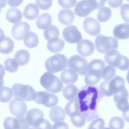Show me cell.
Masks as SVG:
<instances>
[{"mask_svg":"<svg viewBox=\"0 0 129 129\" xmlns=\"http://www.w3.org/2000/svg\"><path fill=\"white\" fill-rule=\"evenodd\" d=\"M120 11L123 19L125 22H129V4L123 5L120 7Z\"/></svg>","mask_w":129,"mask_h":129,"instance_id":"ab89813d","label":"cell"},{"mask_svg":"<svg viewBox=\"0 0 129 129\" xmlns=\"http://www.w3.org/2000/svg\"><path fill=\"white\" fill-rule=\"evenodd\" d=\"M116 73V68L112 66L108 65L103 70L102 77L106 81H110L115 76Z\"/></svg>","mask_w":129,"mask_h":129,"instance_id":"d590c367","label":"cell"},{"mask_svg":"<svg viewBox=\"0 0 129 129\" xmlns=\"http://www.w3.org/2000/svg\"><path fill=\"white\" fill-rule=\"evenodd\" d=\"M95 44L96 50L101 53H105L111 49H116L119 45L118 41L115 38L102 34L96 37Z\"/></svg>","mask_w":129,"mask_h":129,"instance_id":"ba28073f","label":"cell"},{"mask_svg":"<svg viewBox=\"0 0 129 129\" xmlns=\"http://www.w3.org/2000/svg\"><path fill=\"white\" fill-rule=\"evenodd\" d=\"M108 3L110 6L112 7L117 8L122 4V1H108Z\"/></svg>","mask_w":129,"mask_h":129,"instance_id":"f6af8a7d","label":"cell"},{"mask_svg":"<svg viewBox=\"0 0 129 129\" xmlns=\"http://www.w3.org/2000/svg\"><path fill=\"white\" fill-rule=\"evenodd\" d=\"M80 104L79 100L75 99L68 103L65 106L64 110L68 115L71 116L79 112Z\"/></svg>","mask_w":129,"mask_h":129,"instance_id":"4dcf8cb0","label":"cell"},{"mask_svg":"<svg viewBox=\"0 0 129 129\" xmlns=\"http://www.w3.org/2000/svg\"><path fill=\"white\" fill-rule=\"evenodd\" d=\"M58 18L61 23L68 25L72 23L75 19L73 12L70 9H62L59 12Z\"/></svg>","mask_w":129,"mask_h":129,"instance_id":"ffe728a7","label":"cell"},{"mask_svg":"<svg viewBox=\"0 0 129 129\" xmlns=\"http://www.w3.org/2000/svg\"><path fill=\"white\" fill-rule=\"evenodd\" d=\"M125 85L124 79L119 76H116L110 81L102 82L100 88L105 95L110 96L123 91L125 88Z\"/></svg>","mask_w":129,"mask_h":129,"instance_id":"7a4b0ae2","label":"cell"},{"mask_svg":"<svg viewBox=\"0 0 129 129\" xmlns=\"http://www.w3.org/2000/svg\"><path fill=\"white\" fill-rule=\"evenodd\" d=\"M105 65V62L99 59L93 60L90 62L85 77V83L88 85L93 86L99 82L101 78L102 71Z\"/></svg>","mask_w":129,"mask_h":129,"instance_id":"6da1fadb","label":"cell"},{"mask_svg":"<svg viewBox=\"0 0 129 129\" xmlns=\"http://www.w3.org/2000/svg\"><path fill=\"white\" fill-rule=\"evenodd\" d=\"M24 36V43L27 47L33 48L38 45L39 39L38 35L35 33L31 31L27 32Z\"/></svg>","mask_w":129,"mask_h":129,"instance_id":"83f0119b","label":"cell"},{"mask_svg":"<svg viewBox=\"0 0 129 129\" xmlns=\"http://www.w3.org/2000/svg\"><path fill=\"white\" fill-rule=\"evenodd\" d=\"M38 104H42L46 107L51 108L55 106L58 103V99L55 94L44 91H38L34 100Z\"/></svg>","mask_w":129,"mask_h":129,"instance_id":"30bf717a","label":"cell"},{"mask_svg":"<svg viewBox=\"0 0 129 129\" xmlns=\"http://www.w3.org/2000/svg\"><path fill=\"white\" fill-rule=\"evenodd\" d=\"M77 2L76 0H58L59 5L62 7L64 8H69L72 7L75 5Z\"/></svg>","mask_w":129,"mask_h":129,"instance_id":"b9f144b4","label":"cell"},{"mask_svg":"<svg viewBox=\"0 0 129 129\" xmlns=\"http://www.w3.org/2000/svg\"><path fill=\"white\" fill-rule=\"evenodd\" d=\"M109 126L111 129H123L124 126V121L120 117L115 116L110 120Z\"/></svg>","mask_w":129,"mask_h":129,"instance_id":"8d00e7d4","label":"cell"},{"mask_svg":"<svg viewBox=\"0 0 129 129\" xmlns=\"http://www.w3.org/2000/svg\"><path fill=\"white\" fill-rule=\"evenodd\" d=\"M44 114L38 108L31 109L27 112L25 119L30 126L36 127L44 119Z\"/></svg>","mask_w":129,"mask_h":129,"instance_id":"5bb4252c","label":"cell"},{"mask_svg":"<svg viewBox=\"0 0 129 129\" xmlns=\"http://www.w3.org/2000/svg\"><path fill=\"white\" fill-rule=\"evenodd\" d=\"M1 38L0 52L3 54H7L11 53L13 49L14 43L9 37L2 35Z\"/></svg>","mask_w":129,"mask_h":129,"instance_id":"603a6c76","label":"cell"},{"mask_svg":"<svg viewBox=\"0 0 129 129\" xmlns=\"http://www.w3.org/2000/svg\"><path fill=\"white\" fill-rule=\"evenodd\" d=\"M47 48L49 51L55 53L59 52L64 48V41L59 37H55L48 41Z\"/></svg>","mask_w":129,"mask_h":129,"instance_id":"44dd1931","label":"cell"},{"mask_svg":"<svg viewBox=\"0 0 129 129\" xmlns=\"http://www.w3.org/2000/svg\"><path fill=\"white\" fill-rule=\"evenodd\" d=\"M106 1L83 0L78 2L74 8L76 15L85 17L95 9H100L105 5Z\"/></svg>","mask_w":129,"mask_h":129,"instance_id":"277c9868","label":"cell"},{"mask_svg":"<svg viewBox=\"0 0 129 129\" xmlns=\"http://www.w3.org/2000/svg\"><path fill=\"white\" fill-rule=\"evenodd\" d=\"M83 25L85 31L90 35L97 36L101 32V27L100 23L92 17L86 18L84 21Z\"/></svg>","mask_w":129,"mask_h":129,"instance_id":"9a60e30c","label":"cell"},{"mask_svg":"<svg viewBox=\"0 0 129 129\" xmlns=\"http://www.w3.org/2000/svg\"><path fill=\"white\" fill-rule=\"evenodd\" d=\"M59 31L57 27L54 25H51L44 31V38L48 41L53 38L58 37Z\"/></svg>","mask_w":129,"mask_h":129,"instance_id":"1f68e13d","label":"cell"},{"mask_svg":"<svg viewBox=\"0 0 129 129\" xmlns=\"http://www.w3.org/2000/svg\"><path fill=\"white\" fill-rule=\"evenodd\" d=\"M68 64L67 58L64 55L57 54L48 58L45 61V67L47 70L55 73L66 68Z\"/></svg>","mask_w":129,"mask_h":129,"instance_id":"52a82bcc","label":"cell"},{"mask_svg":"<svg viewBox=\"0 0 129 129\" xmlns=\"http://www.w3.org/2000/svg\"><path fill=\"white\" fill-rule=\"evenodd\" d=\"M30 30L29 24L26 22L21 21L14 24L11 29V33L15 39L22 40L25 33Z\"/></svg>","mask_w":129,"mask_h":129,"instance_id":"e0dca14e","label":"cell"},{"mask_svg":"<svg viewBox=\"0 0 129 129\" xmlns=\"http://www.w3.org/2000/svg\"><path fill=\"white\" fill-rule=\"evenodd\" d=\"M4 67L5 70L9 72L14 73L18 70L19 65L15 59L9 58L5 60L4 62Z\"/></svg>","mask_w":129,"mask_h":129,"instance_id":"74e56055","label":"cell"},{"mask_svg":"<svg viewBox=\"0 0 129 129\" xmlns=\"http://www.w3.org/2000/svg\"><path fill=\"white\" fill-rule=\"evenodd\" d=\"M78 90L76 86L71 84L66 86L63 89L62 93L65 98L69 100H72L77 96Z\"/></svg>","mask_w":129,"mask_h":129,"instance_id":"f546056e","label":"cell"},{"mask_svg":"<svg viewBox=\"0 0 129 129\" xmlns=\"http://www.w3.org/2000/svg\"><path fill=\"white\" fill-rule=\"evenodd\" d=\"M114 36L119 39L129 38V23H125L118 24L113 30Z\"/></svg>","mask_w":129,"mask_h":129,"instance_id":"d6986e66","label":"cell"},{"mask_svg":"<svg viewBox=\"0 0 129 129\" xmlns=\"http://www.w3.org/2000/svg\"><path fill=\"white\" fill-rule=\"evenodd\" d=\"M78 52L83 57L91 55L95 50L94 44L91 41L87 39L82 40L77 45Z\"/></svg>","mask_w":129,"mask_h":129,"instance_id":"ac0fdd59","label":"cell"},{"mask_svg":"<svg viewBox=\"0 0 129 129\" xmlns=\"http://www.w3.org/2000/svg\"><path fill=\"white\" fill-rule=\"evenodd\" d=\"M8 4L11 7L17 6L20 5L22 2L23 1H9L7 0Z\"/></svg>","mask_w":129,"mask_h":129,"instance_id":"bcb514c9","label":"cell"},{"mask_svg":"<svg viewBox=\"0 0 129 129\" xmlns=\"http://www.w3.org/2000/svg\"><path fill=\"white\" fill-rule=\"evenodd\" d=\"M35 1L36 3L40 9L44 10L49 9L51 7L52 3V0H36Z\"/></svg>","mask_w":129,"mask_h":129,"instance_id":"60d3db41","label":"cell"},{"mask_svg":"<svg viewBox=\"0 0 129 129\" xmlns=\"http://www.w3.org/2000/svg\"><path fill=\"white\" fill-rule=\"evenodd\" d=\"M30 58L29 52L26 49H20L15 54L14 59L19 65L23 66L27 64Z\"/></svg>","mask_w":129,"mask_h":129,"instance_id":"f1b7e54d","label":"cell"},{"mask_svg":"<svg viewBox=\"0 0 129 129\" xmlns=\"http://www.w3.org/2000/svg\"><path fill=\"white\" fill-rule=\"evenodd\" d=\"M52 129H69L68 124L63 121H59L54 123Z\"/></svg>","mask_w":129,"mask_h":129,"instance_id":"ee69618b","label":"cell"},{"mask_svg":"<svg viewBox=\"0 0 129 129\" xmlns=\"http://www.w3.org/2000/svg\"><path fill=\"white\" fill-rule=\"evenodd\" d=\"M15 99L26 101L34 100L36 92L31 86L20 83L14 84L12 87Z\"/></svg>","mask_w":129,"mask_h":129,"instance_id":"8992f818","label":"cell"},{"mask_svg":"<svg viewBox=\"0 0 129 129\" xmlns=\"http://www.w3.org/2000/svg\"><path fill=\"white\" fill-rule=\"evenodd\" d=\"M60 77L64 83L72 84L77 81L78 78V75L76 71L69 69L63 70L61 73Z\"/></svg>","mask_w":129,"mask_h":129,"instance_id":"7402d4cb","label":"cell"},{"mask_svg":"<svg viewBox=\"0 0 129 129\" xmlns=\"http://www.w3.org/2000/svg\"><path fill=\"white\" fill-rule=\"evenodd\" d=\"M28 129H36V128H30Z\"/></svg>","mask_w":129,"mask_h":129,"instance_id":"681fc988","label":"cell"},{"mask_svg":"<svg viewBox=\"0 0 129 129\" xmlns=\"http://www.w3.org/2000/svg\"><path fill=\"white\" fill-rule=\"evenodd\" d=\"M128 93L126 88L119 93L114 95V100L118 109L122 112L127 109L129 107L128 101Z\"/></svg>","mask_w":129,"mask_h":129,"instance_id":"2e32d148","label":"cell"},{"mask_svg":"<svg viewBox=\"0 0 129 129\" xmlns=\"http://www.w3.org/2000/svg\"><path fill=\"white\" fill-rule=\"evenodd\" d=\"M9 108L11 114L18 118L23 117L27 110L26 105L24 101L16 99L10 102Z\"/></svg>","mask_w":129,"mask_h":129,"instance_id":"7c38bea8","label":"cell"},{"mask_svg":"<svg viewBox=\"0 0 129 129\" xmlns=\"http://www.w3.org/2000/svg\"><path fill=\"white\" fill-rule=\"evenodd\" d=\"M52 18L51 15L47 13H44L39 15L37 18L36 24L39 29H44L51 25Z\"/></svg>","mask_w":129,"mask_h":129,"instance_id":"d4e9b609","label":"cell"},{"mask_svg":"<svg viewBox=\"0 0 129 129\" xmlns=\"http://www.w3.org/2000/svg\"><path fill=\"white\" fill-rule=\"evenodd\" d=\"M126 79L128 82L129 84V70L127 75Z\"/></svg>","mask_w":129,"mask_h":129,"instance_id":"c3c4849f","label":"cell"},{"mask_svg":"<svg viewBox=\"0 0 129 129\" xmlns=\"http://www.w3.org/2000/svg\"><path fill=\"white\" fill-rule=\"evenodd\" d=\"M105 125L104 120L99 118L92 121L88 129H104Z\"/></svg>","mask_w":129,"mask_h":129,"instance_id":"f35d334b","label":"cell"},{"mask_svg":"<svg viewBox=\"0 0 129 129\" xmlns=\"http://www.w3.org/2000/svg\"><path fill=\"white\" fill-rule=\"evenodd\" d=\"M62 35L65 40L70 43H77L82 39L81 34L78 28L73 25L66 27L62 31Z\"/></svg>","mask_w":129,"mask_h":129,"instance_id":"8fae6325","label":"cell"},{"mask_svg":"<svg viewBox=\"0 0 129 129\" xmlns=\"http://www.w3.org/2000/svg\"><path fill=\"white\" fill-rule=\"evenodd\" d=\"M3 126L5 129H28L29 127L23 117H7L4 120Z\"/></svg>","mask_w":129,"mask_h":129,"instance_id":"4fadbf2b","label":"cell"},{"mask_svg":"<svg viewBox=\"0 0 129 129\" xmlns=\"http://www.w3.org/2000/svg\"><path fill=\"white\" fill-rule=\"evenodd\" d=\"M6 17L9 22L15 23L20 21L22 17V13L18 9L16 8H11L7 11Z\"/></svg>","mask_w":129,"mask_h":129,"instance_id":"484cf974","label":"cell"},{"mask_svg":"<svg viewBox=\"0 0 129 129\" xmlns=\"http://www.w3.org/2000/svg\"><path fill=\"white\" fill-rule=\"evenodd\" d=\"M123 117L126 121L129 122V107L125 111L123 112Z\"/></svg>","mask_w":129,"mask_h":129,"instance_id":"7dc6e473","label":"cell"},{"mask_svg":"<svg viewBox=\"0 0 129 129\" xmlns=\"http://www.w3.org/2000/svg\"><path fill=\"white\" fill-rule=\"evenodd\" d=\"M39 10L37 6L35 3H30L27 5L24 10L23 14L27 19L34 20L39 15Z\"/></svg>","mask_w":129,"mask_h":129,"instance_id":"cb8c5ba5","label":"cell"},{"mask_svg":"<svg viewBox=\"0 0 129 129\" xmlns=\"http://www.w3.org/2000/svg\"><path fill=\"white\" fill-rule=\"evenodd\" d=\"M112 14L111 10L109 7H103L99 11L97 15V19L100 22H105L110 19Z\"/></svg>","mask_w":129,"mask_h":129,"instance_id":"d6a6232c","label":"cell"},{"mask_svg":"<svg viewBox=\"0 0 129 129\" xmlns=\"http://www.w3.org/2000/svg\"><path fill=\"white\" fill-rule=\"evenodd\" d=\"M70 117L72 123L77 127H81L85 123V118L80 112L74 114Z\"/></svg>","mask_w":129,"mask_h":129,"instance_id":"e575fe53","label":"cell"},{"mask_svg":"<svg viewBox=\"0 0 129 129\" xmlns=\"http://www.w3.org/2000/svg\"><path fill=\"white\" fill-rule=\"evenodd\" d=\"M9 87L3 86L0 88V101L3 103L9 102L13 95V91Z\"/></svg>","mask_w":129,"mask_h":129,"instance_id":"836d02e7","label":"cell"},{"mask_svg":"<svg viewBox=\"0 0 129 129\" xmlns=\"http://www.w3.org/2000/svg\"><path fill=\"white\" fill-rule=\"evenodd\" d=\"M105 59L108 64L122 71L129 68V59L126 56L121 55L115 49H111L106 53Z\"/></svg>","mask_w":129,"mask_h":129,"instance_id":"3957f363","label":"cell"},{"mask_svg":"<svg viewBox=\"0 0 129 129\" xmlns=\"http://www.w3.org/2000/svg\"><path fill=\"white\" fill-rule=\"evenodd\" d=\"M49 116L51 120L54 122L64 120L66 115L63 108L57 106L52 108L49 113Z\"/></svg>","mask_w":129,"mask_h":129,"instance_id":"4316f807","label":"cell"},{"mask_svg":"<svg viewBox=\"0 0 129 129\" xmlns=\"http://www.w3.org/2000/svg\"><path fill=\"white\" fill-rule=\"evenodd\" d=\"M52 126L49 121L44 119L35 128L37 129H52Z\"/></svg>","mask_w":129,"mask_h":129,"instance_id":"7bdbcfd3","label":"cell"},{"mask_svg":"<svg viewBox=\"0 0 129 129\" xmlns=\"http://www.w3.org/2000/svg\"><path fill=\"white\" fill-rule=\"evenodd\" d=\"M40 82L46 90L52 93L59 92L63 87V84L60 79L49 72H46L42 75Z\"/></svg>","mask_w":129,"mask_h":129,"instance_id":"5b68a950","label":"cell"},{"mask_svg":"<svg viewBox=\"0 0 129 129\" xmlns=\"http://www.w3.org/2000/svg\"><path fill=\"white\" fill-rule=\"evenodd\" d=\"M69 69L73 70L81 75H85L88 71V64L85 58L78 55L71 57L68 61Z\"/></svg>","mask_w":129,"mask_h":129,"instance_id":"9c48e42d","label":"cell"}]
</instances>
